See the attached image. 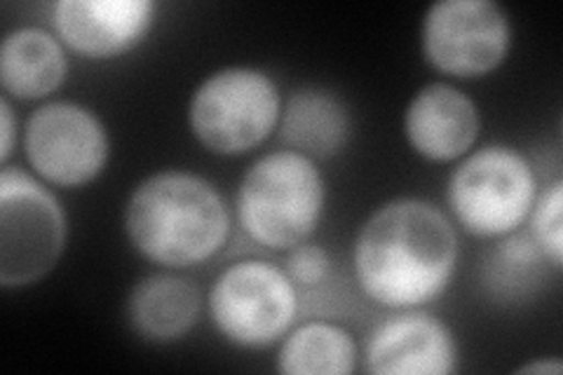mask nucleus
Segmentation results:
<instances>
[{
    "label": "nucleus",
    "instance_id": "2",
    "mask_svg": "<svg viewBox=\"0 0 563 375\" xmlns=\"http://www.w3.org/2000/svg\"><path fill=\"white\" fill-rule=\"evenodd\" d=\"M136 252L163 267L214 258L231 235V211L219 188L186 169H163L139 181L122 211Z\"/></svg>",
    "mask_w": 563,
    "mask_h": 375
},
{
    "label": "nucleus",
    "instance_id": "17",
    "mask_svg": "<svg viewBox=\"0 0 563 375\" xmlns=\"http://www.w3.org/2000/svg\"><path fill=\"white\" fill-rule=\"evenodd\" d=\"M550 258L528 232H512L493 249L486 261V284L503 300H519L531 294L542 275L548 273ZM554 267V265H552ZM556 271V267H554Z\"/></svg>",
    "mask_w": 563,
    "mask_h": 375
},
{
    "label": "nucleus",
    "instance_id": "11",
    "mask_svg": "<svg viewBox=\"0 0 563 375\" xmlns=\"http://www.w3.org/2000/svg\"><path fill=\"white\" fill-rule=\"evenodd\" d=\"M153 0H59L52 5L57 38L90 59L134 49L155 22Z\"/></svg>",
    "mask_w": 563,
    "mask_h": 375
},
{
    "label": "nucleus",
    "instance_id": "20",
    "mask_svg": "<svg viewBox=\"0 0 563 375\" xmlns=\"http://www.w3.org/2000/svg\"><path fill=\"white\" fill-rule=\"evenodd\" d=\"M0 120H3V144H0V163L8 165V159H10V155L14 151V144H16V132H20V128H16L14 109H12L8 95H3V99H0Z\"/></svg>",
    "mask_w": 563,
    "mask_h": 375
},
{
    "label": "nucleus",
    "instance_id": "13",
    "mask_svg": "<svg viewBox=\"0 0 563 375\" xmlns=\"http://www.w3.org/2000/svg\"><path fill=\"white\" fill-rule=\"evenodd\" d=\"M202 291L192 279L172 273L141 277L128 296V321L148 343H174L198 324Z\"/></svg>",
    "mask_w": 563,
    "mask_h": 375
},
{
    "label": "nucleus",
    "instance_id": "1",
    "mask_svg": "<svg viewBox=\"0 0 563 375\" xmlns=\"http://www.w3.org/2000/svg\"><path fill=\"white\" fill-rule=\"evenodd\" d=\"M461 244L437 205L395 198L368 217L352 246L360 289L383 308L411 310L442 296L453 282Z\"/></svg>",
    "mask_w": 563,
    "mask_h": 375
},
{
    "label": "nucleus",
    "instance_id": "10",
    "mask_svg": "<svg viewBox=\"0 0 563 375\" xmlns=\"http://www.w3.org/2000/svg\"><path fill=\"white\" fill-rule=\"evenodd\" d=\"M461 350L453 331L418 308L399 310L372 331L364 366L372 375H451Z\"/></svg>",
    "mask_w": 563,
    "mask_h": 375
},
{
    "label": "nucleus",
    "instance_id": "14",
    "mask_svg": "<svg viewBox=\"0 0 563 375\" xmlns=\"http://www.w3.org/2000/svg\"><path fill=\"white\" fill-rule=\"evenodd\" d=\"M350 111L336 92L327 87L306 85L282 103L279 136L289 151L310 159L336 157L350 141Z\"/></svg>",
    "mask_w": 563,
    "mask_h": 375
},
{
    "label": "nucleus",
    "instance_id": "8",
    "mask_svg": "<svg viewBox=\"0 0 563 375\" xmlns=\"http://www.w3.org/2000/svg\"><path fill=\"white\" fill-rule=\"evenodd\" d=\"M512 47V22L496 0H437L422 16L426 62L455 78L496 70Z\"/></svg>",
    "mask_w": 563,
    "mask_h": 375
},
{
    "label": "nucleus",
    "instance_id": "6",
    "mask_svg": "<svg viewBox=\"0 0 563 375\" xmlns=\"http://www.w3.org/2000/svg\"><path fill=\"white\" fill-rule=\"evenodd\" d=\"M68 240L57 195L20 167L0 172V287L24 289L47 277Z\"/></svg>",
    "mask_w": 563,
    "mask_h": 375
},
{
    "label": "nucleus",
    "instance_id": "12",
    "mask_svg": "<svg viewBox=\"0 0 563 375\" xmlns=\"http://www.w3.org/2000/svg\"><path fill=\"white\" fill-rule=\"evenodd\" d=\"M482 113L463 89L449 82L420 87L404 111V136L409 146L432 163H451L477 144Z\"/></svg>",
    "mask_w": 563,
    "mask_h": 375
},
{
    "label": "nucleus",
    "instance_id": "7",
    "mask_svg": "<svg viewBox=\"0 0 563 375\" xmlns=\"http://www.w3.org/2000/svg\"><path fill=\"white\" fill-rule=\"evenodd\" d=\"M211 324L242 350L279 343L298 315V287L282 267L244 258L219 273L207 296Z\"/></svg>",
    "mask_w": 563,
    "mask_h": 375
},
{
    "label": "nucleus",
    "instance_id": "18",
    "mask_svg": "<svg viewBox=\"0 0 563 375\" xmlns=\"http://www.w3.org/2000/svg\"><path fill=\"white\" fill-rule=\"evenodd\" d=\"M531 230L528 235L536 240V244L542 249V254L550 258V263L561 271L563 263V181L556 178L533 202L531 213Z\"/></svg>",
    "mask_w": 563,
    "mask_h": 375
},
{
    "label": "nucleus",
    "instance_id": "4",
    "mask_svg": "<svg viewBox=\"0 0 563 375\" xmlns=\"http://www.w3.org/2000/svg\"><path fill=\"white\" fill-rule=\"evenodd\" d=\"M282 115L279 87L256 66H225L209 74L188 101L190 132L217 155L261 146Z\"/></svg>",
    "mask_w": 563,
    "mask_h": 375
},
{
    "label": "nucleus",
    "instance_id": "19",
    "mask_svg": "<svg viewBox=\"0 0 563 375\" xmlns=\"http://www.w3.org/2000/svg\"><path fill=\"white\" fill-rule=\"evenodd\" d=\"M285 271L296 287L317 289L331 275V258L324 246L303 242L291 246Z\"/></svg>",
    "mask_w": 563,
    "mask_h": 375
},
{
    "label": "nucleus",
    "instance_id": "9",
    "mask_svg": "<svg viewBox=\"0 0 563 375\" xmlns=\"http://www.w3.org/2000/svg\"><path fill=\"white\" fill-rule=\"evenodd\" d=\"M24 153L45 184L80 188L109 165L111 139L101 118L78 101H47L24 124Z\"/></svg>",
    "mask_w": 563,
    "mask_h": 375
},
{
    "label": "nucleus",
    "instance_id": "16",
    "mask_svg": "<svg viewBox=\"0 0 563 375\" xmlns=\"http://www.w3.org/2000/svg\"><path fill=\"white\" fill-rule=\"evenodd\" d=\"M357 368V345L343 327L308 321L285 335L277 371L287 375H350Z\"/></svg>",
    "mask_w": 563,
    "mask_h": 375
},
{
    "label": "nucleus",
    "instance_id": "15",
    "mask_svg": "<svg viewBox=\"0 0 563 375\" xmlns=\"http://www.w3.org/2000/svg\"><path fill=\"white\" fill-rule=\"evenodd\" d=\"M68 57L55 33L41 26L10 31L0 45V85L20 101L43 99L64 85Z\"/></svg>",
    "mask_w": 563,
    "mask_h": 375
},
{
    "label": "nucleus",
    "instance_id": "21",
    "mask_svg": "<svg viewBox=\"0 0 563 375\" xmlns=\"http://www.w3.org/2000/svg\"><path fill=\"white\" fill-rule=\"evenodd\" d=\"M517 373H552V375H559V373H563V364L554 362V360H548V362L538 360V362L519 366Z\"/></svg>",
    "mask_w": 563,
    "mask_h": 375
},
{
    "label": "nucleus",
    "instance_id": "3",
    "mask_svg": "<svg viewBox=\"0 0 563 375\" xmlns=\"http://www.w3.org/2000/svg\"><path fill=\"white\" fill-rule=\"evenodd\" d=\"M324 207V174L314 159L289 148L261 155L235 192L238 221L246 238L268 249L303 244L320 225Z\"/></svg>",
    "mask_w": 563,
    "mask_h": 375
},
{
    "label": "nucleus",
    "instance_id": "5",
    "mask_svg": "<svg viewBox=\"0 0 563 375\" xmlns=\"http://www.w3.org/2000/svg\"><path fill=\"white\" fill-rule=\"evenodd\" d=\"M538 192L531 159L512 146L490 144L463 155L449 178L446 200L470 235L505 238L523 225Z\"/></svg>",
    "mask_w": 563,
    "mask_h": 375
}]
</instances>
